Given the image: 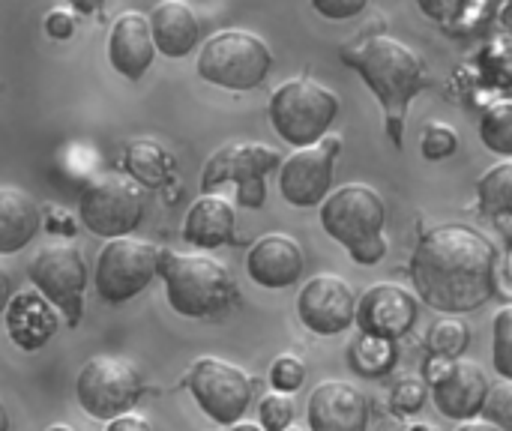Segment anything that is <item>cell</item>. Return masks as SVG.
Wrapping results in <instances>:
<instances>
[{
	"mask_svg": "<svg viewBox=\"0 0 512 431\" xmlns=\"http://www.w3.org/2000/svg\"><path fill=\"white\" fill-rule=\"evenodd\" d=\"M459 132L447 123H429L423 129V138H420V150L429 162H441V159H450L456 150H459Z\"/></svg>",
	"mask_w": 512,
	"mask_h": 431,
	"instance_id": "31",
	"label": "cell"
},
{
	"mask_svg": "<svg viewBox=\"0 0 512 431\" xmlns=\"http://www.w3.org/2000/svg\"><path fill=\"white\" fill-rule=\"evenodd\" d=\"M159 264L162 249L147 240H108L96 255V291L105 303H126L159 276Z\"/></svg>",
	"mask_w": 512,
	"mask_h": 431,
	"instance_id": "11",
	"label": "cell"
},
{
	"mask_svg": "<svg viewBox=\"0 0 512 431\" xmlns=\"http://www.w3.org/2000/svg\"><path fill=\"white\" fill-rule=\"evenodd\" d=\"M339 96L315 78L282 81L267 102V117L273 132L294 150L315 147L330 135L333 120L339 117Z\"/></svg>",
	"mask_w": 512,
	"mask_h": 431,
	"instance_id": "5",
	"label": "cell"
},
{
	"mask_svg": "<svg viewBox=\"0 0 512 431\" xmlns=\"http://www.w3.org/2000/svg\"><path fill=\"white\" fill-rule=\"evenodd\" d=\"M150 27H153V39L159 54L165 57H186L192 54V48H198L201 39V24L192 12V6H186L183 0H162L153 6L150 12Z\"/></svg>",
	"mask_w": 512,
	"mask_h": 431,
	"instance_id": "22",
	"label": "cell"
},
{
	"mask_svg": "<svg viewBox=\"0 0 512 431\" xmlns=\"http://www.w3.org/2000/svg\"><path fill=\"white\" fill-rule=\"evenodd\" d=\"M42 213L39 204L15 186L0 189V255L21 252L39 231Z\"/></svg>",
	"mask_w": 512,
	"mask_h": 431,
	"instance_id": "23",
	"label": "cell"
},
{
	"mask_svg": "<svg viewBox=\"0 0 512 431\" xmlns=\"http://www.w3.org/2000/svg\"><path fill=\"white\" fill-rule=\"evenodd\" d=\"M492 393V381L486 369L474 360H453L447 372L432 384V402L435 408L456 423H468L483 417L486 399Z\"/></svg>",
	"mask_w": 512,
	"mask_h": 431,
	"instance_id": "16",
	"label": "cell"
},
{
	"mask_svg": "<svg viewBox=\"0 0 512 431\" xmlns=\"http://www.w3.org/2000/svg\"><path fill=\"white\" fill-rule=\"evenodd\" d=\"M282 153L270 144L243 141V144H225L219 147L201 171V192L216 195L222 186L237 189L240 207L258 210L267 201V177L282 168Z\"/></svg>",
	"mask_w": 512,
	"mask_h": 431,
	"instance_id": "7",
	"label": "cell"
},
{
	"mask_svg": "<svg viewBox=\"0 0 512 431\" xmlns=\"http://www.w3.org/2000/svg\"><path fill=\"white\" fill-rule=\"evenodd\" d=\"M27 279L42 291L60 315L75 327L84 315V288H87V261L72 240L45 243L27 264Z\"/></svg>",
	"mask_w": 512,
	"mask_h": 431,
	"instance_id": "10",
	"label": "cell"
},
{
	"mask_svg": "<svg viewBox=\"0 0 512 431\" xmlns=\"http://www.w3.org/2000/svg\"><path fill=\"white\" fill-rule=\"evenodd\" d=\"M144 396V375L126 357H93L81 366L75 378V399L93 420H117L132 414Z\"/></svg>",
	"mask_w": 512,
	"mask_h": 431,
	"instance_id": "9",
	"label": "cell"
},
{
	"mask_svg": "<svg viewBox=\"0 0 512 431\" xmlns=\"http://www.w3.org/2000/svg\"><path fill=\"white\" fill-rule=\"evenodd\" d=\"M3 330L21 351L45 348L60 330V309L36 288H24L9 297L3 309Z\"/></svg>",
	"mask_w": 512,
	"mask_h": 431,
	"instance_id": "17",
	"label": "cell"
},
{
	"mask_svg": "<svg viewBox=\"0 0 512 431\" xmlns=\"http://www.w3.org/2000/svg\"><path fill=\"white\" fill-rule=\"evenodd\" d=\"M429 396H432V387L426 378H402L390 393V408L399 417H414L426 408Z\"/></svg>",
	"mask_w": 512,
	"mask_h": 431,
	"instance_id": "29",
	"label": "cell"
},
{
	"mask_svg": "<svg viewBox=\"0 0 512 431\" xmlns=\"http://www.w3.org/2000/svg\"><path fill=\"white\" fill-rule=\"evenodd\" d=\"M123 171L141 186H162L174 171V156L153 138H135L123 150Z\"/></svg>",
	"mask_w": 512,
	"mask_h": 431,
	"instance_id": "24",
	"label": "cell"
},
{
	"mask_svg": "<svg viewBox=\"0 0 512 431\" xmlns=\"http://www.w3.org/2000/svg\"><path fill=\"white\" fill-rule=\"evenodd\" d=\"M270 384L276 393H297L306 384V366L294 354H279L270 366Z\"/></svg>",
	"mask_w": 512,
	"mask_h": 431,
	"instance_id": "32",
	"label": "cell"
},
{
	"mask_svg": "<svg viewBox=\"0 0 512 431\" xmlns=\"http://www.w3.org/2000/svg\"><path fill=\"white\" fill-rule=\"evenodd\" d=\"M156 39L150 27V15L141 12H123L111 24L108 33V63L114 72H120L129 81H141L144 72L156 60Z\"/></svg>",
	"mask_w": 512,
	"mask_h": 431,
	"instance_id": "20",
	"label": "cell"
},
{
	"mask_svg": "<svg viewBox=\"0 0 512 431\" xmlns=\"http://www.w3.org/2000/svg\"><path fill=\"white\" fill-rule=\"evenodd\" d=\"M357 297L336 273L312 276L297 294V315L315 336H339L357 324Z\"/></svg>",
	"mask_w": 512,
	"mask_h": 431,
	"instance_id": "14",
	"label": "cell"
},
{
	"mask_svg": "<svg viewBox=\"0 0 512 431\" xmlns=\"http://www.w3.org/2000/svg\"><path fill=\"white\" fill-rule=\"evenodd\" d=\"M339 57L369 84L378 105L384 108L387 135H390L393 147H402L408 108H411L414 96H420L423 90L432 87L423 57L387 33L366 36L357 45H345L339 51Z\"/></svg>",
	"mask_w": 512,
	"mask_h": 431,
	"instance_id": "2",
	"label": "cell"
},
{
	"mask_svg": "<svg viewBox=\"0 0 512 431\" xmlns=\"http://www.w3.org/2000/svg\"><path fill=\"white\" fill-rule=\"evenodd\" d=\"M366 6H369V0H312V9L327 21H351Z\"/></svg>",
	"mask_w": 512,
	"mask_h": 431,
	"instance_id": "36",
	"label": "cell"
},
{
	"mask_svg": "<svg viewBox=\"0 0 512 431\" xmlns=\"http://www.w3.org/2000/svg\"><path fill=\"white\" fill-rule=\"evenodd\" d=\"M306 420L312 431H366L369 402L345 381H324L309 396Z\"/></svg>",
	"mask_w": 512,
	"mask_h": 431,
	"instance_id": "19",
	"label": "cell"
},
{
	"mask_svg": "<svg viewBox=\"0 0 512 431\" xmlns=\"http://www.w3.org/2000/svg\"><path fill=\"white\" fill-rule=\"evenodd\" d=\"M468 345H471V327L462 321V315H444L426 333V348L432 357L459 360L465 357Z\"/></svg>",
	"mask_w": 512,
	"mask_h": 431,
	"instance_id": "27",
	"label": "cell"
},
{
	"mask_svg": "<svg viewBox=\"0 0 512 431\" xmlns=\"http://www.w3.org/2000/svg\"><path fill=\"white\" fill-rule=\"evenodd\" d=\"M186 387L198 408L219 426H237L252 402V381L249 375L225 360L201 357L186 378Z\"/></svg>",
	"mask_w": 512,
	"mask_h": 431,
	"instance_id": "12",
	"label": "cell"
},
{
	"mask_svg": "<svg viewBox=\"0 0 512 431\" xmlns=\"http://www.w3.org/2000/svg\"><path fill=\"white\" fill-rule=\"evenodd\" d=\"M480 210L492 219H512V159L492 165L477 180Z\"/></svg>",
	"mask_w": 512,
	"mask_h": 431,
	"instance_id": "26",
	"label": "cell"
},
{
	"mask_svg": "<svg viewBox=\"0 0 512 431\" xmlns=\"http://www.w3.org/2000/svg\"><path fill=\"white\" fill-rule=\"evenodd\" d=\"M387 204L378 189L369 183H345L321 204V228L327 237H333L339 246L348 249V255L363 264L375 267L387 255Z\"/></svg>",
	"mask_w": 512,
	"mask_h": 431,
	"instance_id": "4",
	"label": "cell"
},
{
	"mask_svg": "<svg viewBox=\"0 0 512 431\" xmlns=\"http://www.w3.org/2000/svg\"><path fill=\"white\" fill-rule=\"evenodd\" d=\"M45 33L51 39H69L75 33V15L66 9H51L45 15Z\"/></svg>",
	"mask_w": 512,
	"mask_h": 431,
	"instance_id": "38",
	"label": "cell"
},
{
	"mask_svg": "<svg viewBox=\"0 0 512 431\" xmlns=\"http://www.w3.org/2000/svg\"><path fill=\"white\" fill-rule=\"evenodd\" d=\"M288 431H300V429H294V426H291V429H288Z\"/></svg>",
	"mask_w": 512,
	"mask_h": 431,
	"instance_id": "44",
	"label": "cell"
},
{
	"mask_svg": "<svg viewBox=\"0 0 512 431\" xmlns=\"http://www.w3.org/2000/svg\"><path fill=\"white\" fill-rule=\"evenodd\" d=\"M306 270V255L300 243L288 234H264L252 243L246 255V273L255 285L279 291L294 288Z\"/></svg>",
	"mask_w": 512,
	"mask_h": 431,
	"instance_id": "18",
	"label": "cell"
},
{
	"mask_svg": "<svg viewBox=\"0 0 512 431\" xmlns=\"http://www.w3.org/2000/svg\"><path fill=\"white\" fill-rule=\"evenodd\" d=\"M273 69L270 45L249 30H222L210 36L195 60V72L222 90H255Z\"/></svg>",
	"mask_w": 512,
	"mask_h": 431,
	"instance_id": "6",
	"label": "cell"
},
{
	"mask_svg": "<svg viewBox=\"0 0 512 431\" xmlns=\"http://www.w3.org/2000/svg\"><path fill=\"white\" fill-rule=\"evenodd\" d=\"M231 431H267L264 426H255V423H237V426H231Z\"/></svg>",
	"mask_w": 512,
	"mask_h": 431,
	"instance_id": "42",
	"label": "cell"
},
{
	"mask_svg": "<svg viewBox=\"0 0 512 431\" xmlns=\"http://www.w3.org/2000/svg\"><path fill=\"white\" fill-rule=\"evenodd\" d=\"M348 366L360 378H384L396 366V342L360 333L348 348Z\"/></svg>",
	"mask_w": 512,
	"mask_h": 431,
	"instance_id": "25",
	"label": "cell"
},
{
	"mask_svg": "<svg viewBox=\"0 0 512 431\" xmlns=\"http://www.w3.org/2000/svg\"><path fill=\"white\" fill-rule=\"evenodd\" d=\"M48 431H72V429H69V426H51Z\"/></svg>",
	"mask_w": 512,
	"mask_h": 431,
	"instance_id": "43",
	"label": "cell"
},
{
	"mask_svg": "<svg viewBox=\"0 0 512 431\" xmlns=\"http://www.w3.org/2000/svg\"><path fill=\"white\" fill-rule=\"evenodd\" d=\"M456 431H501L495 423H489V420H468V423H462Z\"/></svg>",
	"mask_w": 512,
	"mask_h": 431,
	"instance_id": "41",
	"label": "cell"
},
{
	"mask_svg": "<svg viewBox=\"0 0 512 431\" xmlns=\"http://www.w3.org/2000/svg\"><path fill=\"white\" fill-rule=\"evenodd\" d=\"M342 153V138L327 135L315 147L294 150L279 168V192L291 207H321L333 192V171Z\"/></svg>",
	"mask_w": 512,
	"mask_h": 431,
	"instance_id": "13",
	"label": "cell"
},
{
	"mask_svg": "<svg viewBox=\"0 0 512 431\" xmlns=\"http://www.w3.org/2000/svg\"><path fill=\"white\" fill-rule=\"evenodd\" d=\"M483 420L495 423L501 431H512V381L492 384V393L483 408Z\"/></svg>",
	"mask_w": 512,
	"mask_h": 431,
	"instance_id": "34",
	"label": "cell"
},
{
	"mask_svg": "<svg viewBox=\"0 0 512 431\" xmlns=\"http://www.w3.org/2000/svg\"><path fill=\"white\" fill-rule=\"evenodd\" d=\"M417 6H420V12L426 18L450 27V24H456L465 15V9L471 6V0H417Z\"/></svg>",
	"mask_w": 512,
	"mask_h": 431,
	"instance_id": "35",
	"label": "cell"
},
{
	"mask_svg": "<svg viewBox=\"0 0 512 431\" xmlns=\"http://www.w3.org/2000/svg\"><path fill=\"white\" fill-rule=\"evenodd\" d=\"M492 357L504 381H512V306H504L492 324Z\"/></svg>",
	"mask_w": 512,
	"mask_h": 431,
	"instance_id": "30",
	"label": "cell"
},
{
	"mask_svg": "<svg viewBox=\"0 0 512 431\" xmlns=\"http://www.w3.org/2000/svg\"><path fill=\"white\" fill-rule=\"evenodd\" d=\"M294 402L288 393H270L258 405V420L267 431H288L294 423Z\"/></svg>",
	"mask_w": 512,
	"mask_h": 431,
	"instance_id": "33",
	"label": "cell"
},
{
	"mask_svg": "<svg viewBox=\"0 0 512 431\" xmlns=\"http://www.w3.org/2000/svg\"><path fill=\"white\" fill-rule=\"evenodd\" d=\"M69 3H72L81 15H93V12H99V9H102V3H105V0H69Z\"/></svg>",
	"mask_w": 512,
	"mask_h": 431,
	"instance_id": "40",
	"label": "cell"
},
{
	"mask_svg": "<svg viewBox=\"0 0 512 431\" xmlns=\"http://www.w3.org/2000/svg\"><path fill=\"white\" fill-rule=\"evenodd\" d=\"M105 431H153V426H150V420H144L138 414H123V417L111 420Z\"/></svg>",
	"mask_w": 512,
	"mask_h": 431,
	"instance_id": "39",
	"label": "cell"
},
{
	"mask_svg": "<svg viewBox=\"0 0 512 431\" xmlns=\"http://www.w3.org/2000/svg\"><path fill=\"white\" fill-rule=\"evenodd\" d=\"M159 279L165 285L168 306L180 318H192V321L219 318L228 309H234L240 300L231 270L210 255L162 249Z\"/></svg>",
	"mask_w": 512,
	"mask_h": 431,
	"instance_id": "3",
	"label": "cell"
},
{
	"mask_svg": "<svg viewBox=\"0 0 512 431\" xmlns=\"http://www.w3.org/2000/svg\"><path fill=\"white\" fill-rule=\"evenodd\" d=\"M81 225L105 240L132 237L144 216V186L126 171H108L93 177L78 195Z\"/></svg>",
	"mask_w": 512,
	"mask_h": 431,
	"instance_id": "8",
	"label": "cell"
},
{
	"mask_svg": "<svg viewBox=\"0 0 512 431\" xmlns=\"http://www.w3.org/2000/svg\"><path fill=\"white\" fill-rule=\"evenodd\" d=\"M480 141L504 156L512 159V99H498L483 108L480 114Z\"/></svg>",
	"mask_w": 512,
	"mask_h": 431,
	"instance_id": "28",
	"label": "cell"
},
{
	"mask_svg": "<svg viewBox=\"0 0 512 431\" xmlns=\"http://www.w3.org/2000/svg\"><path fill=\"white\" fill-rule=\"evenodd\" d=\"M237 231V210L222 195H201L183 222V240L198 249H219L234 243Z\"/></svg>",
	"mask_w": 512,
	"mask_h": 431,
	"instance_id": "21",
	"label": "cell"
},
{
	"mask_svg": "<svg viewBox=\"0 0 512 431\" xmlns=\"http://www.w3.org/2000/svg\"><path fill=\"white\" fill-rule=\"evenodd\" d=\"M411 282L429 309L468 315L501 288V255L483 231L465 222L435 225L414 246Z\"/></svg>",
	"mask_w": 512,
	"mask_h": 431,
	"instance_id": "1",
	"label": "cell"
},
{
	"mask_svg": "<svg viewBox=\"0 0 512 431\" xmlns=\"http://www.w3.org/2000/svg\"><path fill=\"white\" fill-rule=\"evenodd\" d=\"M420 315V300L396 285V282H375L357 303V330L366 336L381 339H402L411 333Z\"/></svg>",
	"mask_w": 512,
	"mask_h": 431,
	"instance_id": "15",
	"label": "cell"
},
{
	"mask_svg": "<svg viewBox=\"0 0 512 431\" xmlns=\"http://www.w3.org/2000/svg\"><path fill=\"white\" fill-rule=\"evenodd\" d=\"M498 231L504 234V261H501V291L512 297V219H498Z\"/></svg>",
	"mask_w": 512,
	"mask_h": 431,
	"instance_id": "37",
	"label": "cell"
}]
</instances>
